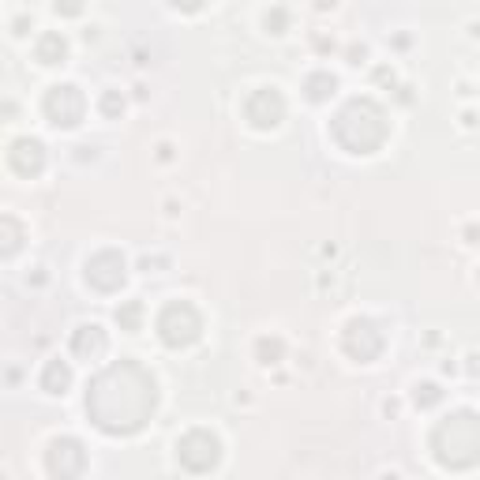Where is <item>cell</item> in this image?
Instances as JSON below:
<instances>
[{"label":"cell","mask_w":480,"mask_h":480,"mask_svg":"<svg viewBox=\"0 0 480 480\" xmlns=\"http://www.w3.org/2000/svg\"><path fill=\"white\" fill-rule=\"evenodd\" d=\"M158 409V383L139 360H117L87 383V416L105 436H135Z\"/></svg>","instance_id":"obj_1"},{"label":"cell","mask_w":480,"mask_h":480,"mask_svg":"<svg viewBox=\"0 0 480 480\" xmlns=\"http://www.w3.org/2000/svg\"><path fill=\"white\" fill-rule=\"evenodd\" d=\"M330 135H334V143L349 154H376L390 135V121L379 102L353 98L338 109V117L330 121Z\"/></svg>","instance_id":"obj_2"},{"label":"cell","mask_w":480,"mask_h":480,"mask_svg":"<svg viewBox=\"0 0 480 480\" xmlns=\"http://www.w3.org/2000/svg\"><path fill=\"white\" fill-rule=\"evenodd\" d=\"M428 446H432V458L443 469L480 465V416L473 409H455L432 428Z\"/></svg>","instance_id":"obj_3"},{"label":"cell","mask_w":480,"mask_h":480,"mask_svg":"<svg viewBox=\"0 0 480 480\" xmlns=\"http://www.w3.org/2000/svg\"><path fill=\"white\" fill-rule=\"evenodd\" d=\"M158 338L169 349H188L203 338V316L188 300H173L158 312Z\"/></svg>","instance_id":"obj_4"},{"label":"cell","mask_w":480,"mask_h":480,"mask_svg":"<svg viewBox=\"0 0 480 480\" xmlns=\"http://www.w3.org/2000/svg\"><path fill=\"white\" fill-rule=\"evenodd\" d=\"M42 113L53 128H79L83 117H87V98L72 83H56L42 98Z\"/></svg>","instance_id":"obj_5"},{"label":"cell","mask_w":480,"mask_h":480,"mask_svg":"<svg viewBox=\"0 0 480 480\" xmlns=\"http://www.w3.org/2000/svg\"><path fill=\"white\" fill-rule=\"evenodd\" d=\"M177 462L188 469V473H211L218 462H221V443L214 432L207 428H191L181 436L177 443Z\"/></svg>","instance_id":"obj_6"},{"label":"cell","mask_w":480,"mask_h":480,"mask_svg":"<svg viewBox=\"0 0 480 480\" xmlns=\"http://www.w3.org/2000/svg\"><path fill=\"white\" fill-rule=\"evenodd\" d=\"M244 117H248L251 128L270 132V128H278L281 121H286V98H281L278 87H260V91H251L248 102H244Z\"/></svg>","instance_id":"obj_7"},{"label":"cell","mask_w":480,"mask_h":480,"mask_svg":"<svg viewBox=\"0 0 480 480\" xmlns=\"http://www.w3.org/2000/svg\"><path fill=\"white\" fill-rule=\"evenodd\" d=\"M124 278H128V267H124L121 251L105 248L87 260V286H94L98 293H117L124 286Z\"/></svg>","instance_id":"obj_8"},{"label":"cell","mask_w":480,"mask_h":480,"mask_svg":"<svg viewBox=\"0 0 480 480\" xmlns=\"http://www.w3.org/2000/svg\"><path fill=\"white\" fill-rule=\"evenodd\" d=\"M45 469H49L53 476H61V480L83 476V469H87V450H83V443L72 439V436L53 439L49 455H45Z\"/></svg>","instance_id":"obj_9"},{"label":"cell","mask_w":480,"mask_h":480,"mask_svg":"<svg viewBox=\"0 0 480 480\" xmlns=\"http://www.w3.org/2000/svg\"><path fill=\"white\" fill-rule=\"evenodd\" d=\"M342 346H346V353L353 360L368 364V360H376L383 353V330L372 319H353L346 327V334H342Z\"/></svg>","instance_id":"obj_10"},{"label":"cell","mask_w":480,"mask_h":480,"mask_svg":"<svg viewBox=\"0 0 480 480\" xmlns=\"http://www.w3.org/2000/svg\"><path fill=\"white\" fill-rule=\"evenodd\" d=\"M8 162L19 177H38L45 169V147L38 139H15L12 151H8Z\"/></svg>","instance_id":"obj_11"},{"label":"cell","mask_w":480,"mask_h":480,"mask_svg":"<svg viewBox=\"0 0 480 480\" xmlns=\"http://www.w3.org/2000/svg\"><path fill=\"white\" fill-rule=\"evenodd\" d=\"M105 349H109V338H105V330H102L98 323H83V327L72 334V353H75L79 360H102Z\"/></svg>","instance_id":"obj_12"},{"label":"cell","mask_w":480,"mask_h":480,"mask_svg":"<svg viewBox=\"0 0 480 480\" xmlns=\"http://www.w3.org/2000/svg\"><path fill=\"white\" fill-rule=\"evenodd\" d=\"M34 56L42 64H64V56H68V42H64V34H42L38 38V45H34Z\"/></svg>","instance_id":"obj_13"},{"label":"cell","mask_w":480,"mask_h":480,"mask_svg":"<svg viewBox=\"0 0 480 480\" xmlns=\"http://www.w3.org/2000/svg\"><path fill=\"white\" fill-rule=\"evenodd\" d=\"M68 387H72V368H68V360H49L45 372H42V390L64 394Z\"/></svg>","instance_id":"obj_14"},{"label":"cell","mask_w":480,"mask_h":480,"mask_svg":"<svg viewBox=\"0 0 480 480\" xmlns=\"http://www.w3.org/2000/svg\"><path fill=\"white\" fill-rule=\"evenodd\" d=\"M334 87H338V79L330 75V72H312L304 79V94H308V102H327L330 94H334Z\"/></svg>","instance_id":"obj_15"},{"label":"cell","mask_w":480,"mask_h":480,"mask_svg":"<svg viewBox=\"0 0 480 480\" xmlns=\"http://www.w3.org/2000/svg\"><path fill=\"white\" fill-rule=\"evenodd\" d=\"M117 323H121V330H139V327H143V304H139V300H128V304H121L117 308Z\"/></svg>","instance_id":"obj_16"},{"label":"cell","mask_w":480,"mask_h":480,"mask_svg":"<svg viewBox=\"0 0 480 480\" xmlns=\"http://www.w3.org/2000/svg\"><path fill=\"white\" fill-rule=\"evenodd\" d=\"M0 230H5V256H15V251H19V237H23L19 221L5 214V218H0Z\"/></svg>","instance_id":"obj_17"},{"label":"cell","mask_w":480,"mask_h":480,"mask_svg":"<svg viewBox=\"0 0 480 480\" xmlns=\"http://www.w3.org/2000/svg\"><path fill=\"white\" fill-rule=\"evenodd\" d=\"M281 349H286V346H281V338H260V342H256V353H260L263 364H278Z\"/></svg>","instance_id":"obj_18"},{"label":"cell","mask_w":480,"mask_h":480,"mask_svg":"<svg viewBox=\"0 0 480 480\" xmlns=\"http://www.w3.org/2000/svg\"><path fill=\"white\" fill-rule=\"evenodd\" d=\"M413 398H416V406H420V409H432V406H436V402L443 398V390H439L436 383H420Z\"/></svg>","instance_id":"obj_19"},{"label":"cell","mask_w":480,"mask_h":480,"mask_svg":"<svg viewBox=\"0 0 480 480\" xmlns=\"http://www.w3.org/2000/svg\"><path fill=\"white\" fill-rule=\"evenodd\" d=\"M102 113H105V117H121V113H124V98L117 91H105L102 94Z\"/></svg>","instance_id":"obj_20"},{"label":"cell","mask_w":480,"mask_h":480,"mask_svg":"<svg viewBox=\"0 0 480 480\" xmlns=\"http://www.w3.org/2000/svg\"><path fill=\"white\" fill-rule=\"evenodd\" d=\"M53 12L75 19V15H83V0H53Z\"/></svg>","instance_id":"obj_21"},{"label":"cell","mask_w":480,"mask_h":480,"mask_svg":"<svg viewBox=\"0 0 480 480\" xmlns=\"http://www.w3.org/2000/svg\"><path fill=\"white\" fill-rule=\"evenodd\" d=\"M267 31H270V34H281V31H286V8L267 12Z\"/></svg>","instance_id":"obj_22"},{"label":"cell","mask_w":480,"mask_h":480,"mask_svg":"<svg viewBox=\"0 0 480 480\" xmlns=\"http://www.w3.org/2000/svg\"><path fill=\"white\" fill-rule=\"evenodd\" d=\"M169 5L181 8V12H200V8L207 5V0H169Z\"/></svg>","instance_id":"obj_23"}]
</instances>
